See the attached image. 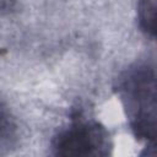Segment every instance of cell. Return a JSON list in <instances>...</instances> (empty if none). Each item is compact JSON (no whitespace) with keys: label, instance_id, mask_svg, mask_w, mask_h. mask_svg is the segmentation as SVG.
Returning <instances> with one entry per match:
<instances>
[{"label":"cell","instance_id":"3957f363","mask_svg":"<svg viewBox=\"0 0 157 157\" xmlns=\"http://www.w3.org/2000/svg\"><path fill=\"white\" fill-rule=\"evenodd\" d=\"M139 25L141 31L150 38L156 36V0H140Z\"/></svg>","mask_w":157,"mask_h":157},{"label":"cell","instance_id":"277c9868","mask_svg":"<svg viewBox=\"0 0 157 157\" xmlns=\"http://www.w3.org/2000/svg\"><path fill=\"white\" fill-rule=\"evenodd\" d=\"M1 130H2V120L0 118V132H1Z\"/></svg>","mask_w":157,"mask_h":157},{"label":"cell","instance_id":"7a4b0ae2","mask_svg":"<svg viewBox=\"0 0 157 157\" xmlns=\"http://www.w3.org/2000/svg\"><path fill=\"white\" fill-rule=\"evenodd\" d=\"M53 150L60 156H107L112 140L102 124L77 117L54 137Z\"/></svg>","mask_w":157,"mask_h":157},{"label":"cell","instance_id":"6da1fadb","mask_svg":"<svg viewBox=\"0 0 157 157\" xmlns=\"http://www.w3.org/2000/svg\"><path fill=\"white\" fill-rule=\"evenodd\" d=\"M155 69L147 64L129 69L118 82L130 128L139 140L153 142L156 137Z\"/></svg>","mask_w":157,"mask_h":157}]
</instances>
